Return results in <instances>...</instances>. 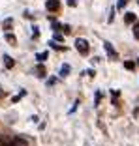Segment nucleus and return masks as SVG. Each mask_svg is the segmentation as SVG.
Wrapping results in <instances>:
<instances>
[{"label":"nucleus","instance_id":"1","mask_svg":"<svg viewBox=\"0 0 139 146\" xmlns=\"http://www.w3.org/2000/svg\"><path fill=\"white\" fill-rule=\"evenodd\" d=\"M75 49H77L81 54H87V52H88V43H87V39H83V38L75 39Z\"/></svg>","mask_w":139,"mask_h":146},{"label":"nucleus","instance_id":"2","mask_svg":"<svg viewBox=\"0 0 139 146\" xmlns=\"http://www.w3.org/2000/svg\"><path fill=\"white\" fill-rule=\"evenodd\" d=\"M45 8H47L49 11H58V9H60V2H58V0H47V2H45Z\"/></svg>","mask_w":139,"mask_h":146},{"label":"nucleus","instance_id":"3","mask_svg":"<svg viewBox=\"0 0 139 146\" xmlns=\"http://www.w3.org/2000/svg\"><path fill=\"white\" fill-rule=\"evenodd\" d=\"M124 21L130 23V25H134V23L137 21V17H135V13H126V15H124Z\"/></svg>","mask_w":139,"mask_h":146},{"label":"nucleus","instance_id":"4","mask_svg":"<svg viewBox=\"0 0 139 146\" xmlns=\"http://www.w3.org/2000/svg\"><path fill=\"white\" fill-rule=\"evenodd\" d=\"M4 64H6V68H13V64H15V62L11 60V56H8V54H4Z\"/></svg>","mask_w":139,"mask_h":146},{"label":"nucleus","instance_id":"5","mask_svg":"<svg viewBox=\"0 0 139 146\" xmlns=\"http://www.w3.org/2000/svg\"><path fill=\"white\" fill-rule=\"evenodd\" d=\"M105 51H107L111 56H117V51L113 49V45H111V43H105Z\"/></svg>","mask_w":139,"mask_h":146},{"label":"nucleus","instance_id":"6","mask_svg":"<svg viewBox=\"0 0 139 146\" xmlns=\"http://www.w3.org/2000/svg\"><path fill=\"white\" fill-rule=\"evenodd\" d=\"M11 146H28V144H26L25 139H15V141L11 142Z\"/></svg>","mask_w":139,"mask_h":146},{"label":"nucleus","instance_id":"7","mask_svg":"<svg viewBox=\"0 0 139 146\" xmlns=\"http://www.w3.org/2000/svg\"><path fill=\"white\" fill-rule=\"evenodd\" d=\"M124 68L130 69V71H134V69H135V64H134V62H130V60H126V62H124Z\"/></svg>","mask_w":139,"mask_h":146},{"label":"nucleus","instance_id":"8","mask_svg":"<svg viewBox=\"0 0 139 146\" xmlns=\"http://www.w3.org/2000/svg\"><path fill=\"white\" fill-rule=\"evenodd\" d=\"M6 39H8V41L11 43V45H15V41H17V39H15V36H13V34H6Z\"/></svg>","mask_w":139,"mask_h":146},{"label":"nucleus","instance_id":"9","mask_svg":"<svg viewBox=\"0 0 139 146\" xmlns=\"http://www.w3.org/2000/svg\"><path fill=\"white\" fill-rule=\"evenodd\" d=\"M47 56H49V52H47V51H45V52H39V54H38V60H39V62H43Z\"/></svg>","mask_w":139,"mask_h":146},{"label":"nucleus","instance_id":"10","mask_svg":"<svg viewBox=\"0 0 139 146\" xmlns=\"http://www.w3.org/2000/svg\"><path fill=\"white\" fill-rule=\"evenodd\" d=\"M68 71H70V66H62V68H60V75H62V77L68 75Z\"/></svg>","mask_w":139,"mask_h":146},{"label":"nucleus","instance_id":"11","mask_svg":"<svg viewBox=\"0 0 139 146\" xmlns=\"http://www.w3.org/2000/svg\"><path fill=\"white\" fill-rule=\"evenodd\" d=\"M134 36L139 38V23H135V26H134Z\"/></svg>","mask_w":139,"mask_h":146},{"label":"nucleus","instance_id":"12","mask_svg":"<svg viewBox=\"0 0 139 146\" xmlns=\"http://www.w3.org/2000/svg\"><path fill=\"white\" fill-rule=\"evenodd\" d=\"M124 6H126V0H118V2H117V8L118 9H122Z\"/></svg>","mask_w":139,"mask_h":146},{"label":"nucleus","instance_id":"13","mask_svg":"<svg viewBox=\"0 0 139 146\" xmlns=\"http://www.w3.org/2000/svg\"><path fill=\"white\" fill-rule=\"evenodd\" d=\"M68 4L70 6H75V4H77V0H68Z\"/></svg>","mask_w":139,"mask_h":146},{"label":"nucleus","instance_id":"14","mask_svg":"<svg viewBox=\"0 0 139 146\" xmlns=\"http://www.w3.org/2000/svg\"><path fill=\"white\" fill-rule=\"evenodd\" d=\"M137 62H139V58H137Z\"/></svg>","mask_w":139,"mask_h":146},{"label":"nucleus","instance_id":"15","mask_svg":"<svg viewBox=\"0 0 139 146\" xmlns=\"http://www.w3.org/2000/svg\"><path fill=\"white\" fill-rule=\"evenodd\" d=\"M8 146H11V144H8Z\"/></svg>","mask_w":139,"mask_h":146}]
</instances>
